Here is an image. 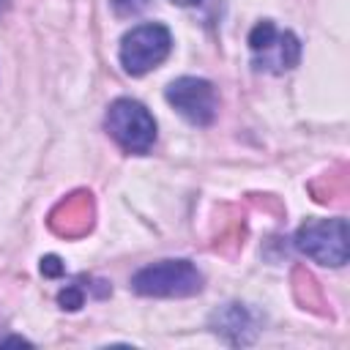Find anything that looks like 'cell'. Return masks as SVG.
I'll use <instances>...</instances> for the list:
<instances>
[{
	"mask_svg": "<svg viewBox=\"0 0 350 350\" xmlns=\"http://www.w3.org/2000/svg\"><path fill=\"white\" fill-rule=\"evenodd\" d=\"M131 290L153 298H186L202 290V273L189 260H161L131 276Z\"/></svg>",
	"mask_w": 350,
	"mask_h": 350,
	"instance_id": "1",
	"label": "cell"
},
{
	"mask_svg": "<svg viewBox=\"0 0 350 350\" xmlns=\"http://www.w3.org/2000/svg\"><path fill=\"white\" fill-rule=\"evenodd\" d=\"M104 126L126 153L145 156L156 142V120L145 104L134 98H115L107 109Z\"/></svg>",
	"mask_w": 350,
	"mask_h": 350,
	"instance_id": "2",
	"label": "cell"
},
{
	"mask_svg": "<svg viewBox=\"0 0 350 350\" xmlns=\"http://www.w3.org/2000/svg\"><path fill=\"white\" fill-rule=\"evenodd\" d=\"M252 66L268 74H284L301 63V41L293 30H279L271 19H262L249 33Z\"/></svg>",
	"mask_w": 350,
	"mask_h": 350,
	"instance_id": "3",
	"label": "cell"
},
{
	"mask_svg": "<svg viewBox=\"0 0 350 350\" xmlns=\"http://www.w3.org/2000/svg\"><path fill=\"white\" fill-rule=\"evenodd\" d=\"M172 49V36L164 25L159 22H145L131 27L120 38V66L131 77H142L159 63L167 60Z\"/></svg>",
	"mask_w": 350,
	"mask_h": 350,
	"instance_id": "4",
	"label": "cell"
},
{
	"mask_svg": "<svg viewBox=\"0 0 350 350\" xmlns=\"http://www.w3.org/2000/svg\"><path fill=\"white\" fill-rule=\"evenodd\" d=\"M295 249L320 265H331V268L345 265L350 254L347 221L336 216V219H314L301 224L295 232Z\"/></svg>",
	"mask_w": 350,
	"mask_h": 350,
	"instance_id": "5",
	"label": "cell"
},
{
	"mask_svg": "<svg viewBox=\"0 0 350 350\" xmlns=\"http://www.w3.org/2000/svg\"><path fill=\"white\" fill-rule=\"evenodd\" d=\"M164 98L194 126H211L219 112V96L213 82L202 77H180L172 79L164 90Z\"/></svg>",
	"mask_w": 350,
	"mask_h": 350,
	"instance_id": "6",
	"label": "cell"
},
{
	"mask_svg": "<svg viewBox=\"0 0 350 350\" xmlns=\"http://www.w3.org/2000/svg\"><path fill=\"white\" fill-rule=\"evenodd\" d=\"M216 334L227 336L230 342H249L243 336V331H254L252 328V320H249V312L241 306V304H227L221 312H216Z\"/></svg>",
	"mask_w": 350,
	"mask_h": 350,
	"instance_id": "7",
	"label": "cell"
},
{
	"mask_svg": "<svg viewBox=\"0 0 350 350\" xmlns=\"http://www.w3.org/2000/svg\"><path fill=\"white\" fill-rule=\"evenodd\" d=\"M57 301H60L63 309H71V312L79 309L82 301H85V287H82V282H74V284H68L66 290H60Z\"/></svg>",
	"mask_w": 350,
	"mask_h": 350,
	"instance_id": "8",
	"label": "cell"
},
{
	"mask_svg": "<svg viewBox=\"0 0 350 350\" xmlns=\"http://www.w3.org/2000/svg\"><path fill=\"white\" fill-rule=\"evenodd\" d=\"M109 3H112L115 16H120V19L137 16V14H142V11L150 5V0H109Z\"/></svg>",
	"mask_w": 350,
	"mask_h": 350,
	"instance_id": "9",
	"label": "cell"
},
{
	"mask_svg": "<svg viewBox=\"0 0 350 350\" xmlns=\"http://www.w3.org/2000/svg\"><path fill=\"white\" fill-rule=\"evenodd\" d=\"M41 273H44V276H60V273H63V265H60V260H57L55 254L44 257V260H41Z\"/></svg>",
	"mask_w": 350,
	"mask_h": 350,
	"instance_id": "10",
	"label": "cell"
},
{
	"mask_svg": "<svg viewBox=\"0 0 350 350\" xmlns=\"http://www.w3.org/2000/svg\"><path fill=\"white\" fill-rule=\"evenodd\" d=\"M170 3H175V5H197L202 0H170Z\"/></svg>",
	"mask_w": 350,
	"mask_h": 350,
	"instance_id": "11",
	"label": "cell"
},
{
	"mask_svg": "<svg viewBox=\"0 0 350 350\" xmlns=\"http://www.w3.org/2000/svg\"><path fill=\"white\" fill-rule=\"evenodd\" d=\"M8 11V0H0V16Z\"/></svg>",
	"mask_w": 350,
	"mask_h": 350,
	"instance_id": "12",
	"label": "cell"
}]
</instances>
